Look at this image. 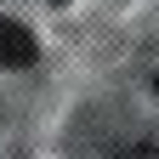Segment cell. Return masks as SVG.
<instances>
[{"instance_id":"1","label":"cell","mask_w":159,"mask_h":159,"mask_svg":"<svg viewBox=\"0 0 159 159\" xmlns=\"http://www.w3.org/2000/svg\"><path fill=\"white\" fill-rule=\"evenodd\" d=\"M34 57H40L34 34L23 23H11V17H0V68H29Z\"/></svg>"},{"instance_id":"2","label":"cell","mask_w":159,"mask_h":159,"mask_svg":"<svg viewBox=\"0 0 159 159\" xmlns=\"http://www.w3.org/2000/svg\"><path fill=\"white\" fill-rule=\"evenodd\" d=\"M114 159H159V142H131V148H119Z\"/></svg>"},{"instance_id":"3","label":"cell","mask_w":159,"mask_h":159,"mask_svg":"<svg viewBox=\"0 0 159 159\" xmlns=\"http://www.w3.org/2000/svg\"><path fill=\"white\" fill-rule=\"evenodd\" d=\"M153 91H159V80H153Z\"/></svg>"}]
</instances>
